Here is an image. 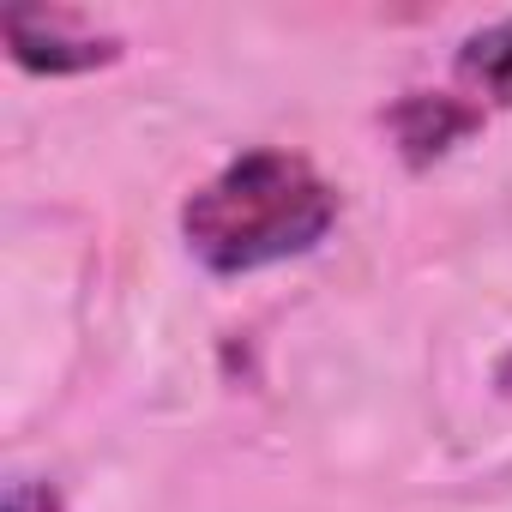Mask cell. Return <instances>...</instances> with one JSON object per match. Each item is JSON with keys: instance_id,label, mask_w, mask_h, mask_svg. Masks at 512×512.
<instances>
[{"instance_id": "5", "label": "cell", "mask_w": 512, "mask_h": 512, "mask_svg": "<svg viewBox=\"0 0 512 512\" xmlns=\"http://www.w3.org/2000/svg\"><path fill=\"white\" fill-rule=\"evenodd\" d=\"M7 512H61V494L49 482H13L7 488Z\"/></svg>"}, {"instance_id": "3", "label": "cell", "mask_w": 512, "mask_h": 512, "mask_svg": "<svg viewBox=\"0 0 512 512\" xmlns=\"http://www.w3.org/2000/svg\"><path fill=\"white\" fill-rule=\"evenodd\" d=\"M476 127H482V109L464 103V97H452V91H404L386 109V133L398 139V151H404L410 169H428L458 139H470Z\"/></svg>"}, {"instance_id": "1", "label": "cell", "mask_w": 512, "mask_h": 512, "mask_svg": "<svg viewBox=\"0 0 512 512\" xmlns=\"http://www.w3.org/2000/svg\"><path fill=\"white\" fill-rule=\"evenodd\" d=\"M338 223V187L320 181L308 157L241 151L217 169L181 211L193 260L217 278H247L314 253Z\"/></svg>"}, {"instance_id": "6", "label": "cell", "mask_w": 512, "mask_h": 512, "mask_svg": "<svg viewBox=\"0 0 512 512\" xmlns=\"http://www.w3.org/2000/svg\"><path fill=\"white\" fill-rule=\"evenodd\" d=\"M494 386H500V392H506V398H512V350H506V356H500V368H494Z\"/></svg>"}, {"instance_id": "4", "label": "cell", "mask_w": 512, "mask_h": 512, "mask_svg": "<svg viewBox=\"0 0 512 512\" xmlns=\"http://www.w3.org/2000/svg\"><path fill=\"white\" fill-rule=\"evenodd\" d=\"M458 79L470 85V91H482V97H494V103H512V19H500V25H482V31H470L464 43H458Z\"/></svg>"}, {"instance_id": "2", "label": "cell", "mask_w": 512, "mask_h": 512, "mask_svg": "<svg viewBox=\"0 0 512 512\" xmlns=\"http://www.w3.org/2000/svg\"><path fill=\"white\" fill-rule=\"evenodd\" d=\"M0 31H7V49L25 73H49V79L97 73L121 55L109 31H85L73 13H55V7H13L0 19Z\"/></svg>"}]
</instances>
